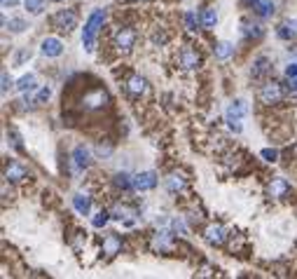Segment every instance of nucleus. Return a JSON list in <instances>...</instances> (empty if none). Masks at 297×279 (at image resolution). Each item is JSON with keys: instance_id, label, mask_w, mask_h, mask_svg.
<instances>
[{"instance_id": "1", "label": "nucleus", "mask_w": 297, "mask_h": 279, "mask_svg": "<svg viewBox=\"0 0 297 279\" xmlns=\"http://www.w3.org/2000/svg\"><path fill=\"white\" fill-rule=\"evenodd\" d=\"M105 10H94L92 17L87 19V24H84L82 28V45L87 52H94V45H96V33H99V28L103 26L105 22Z\"/></svg>"}, {"instance_id": "2", "label": "nucleus", "mask_w": 297, "mask_h": 279, "mask_svg": "<svg viewBox=\"0 0 297 279\" xmlns=\"http://www.w3.org/2000/svg\"><path fill=\"white\" fill-rule=\"evenodd\" d=\"M246 101L243 99H237V101H232L230 106H227L225 111V120L227 124H230V129L234 132V134H239L243 129V115H246Z\"/></svg>"}, {"instance_id": "3", "label": "nucleus", "mask_w": 297, "mask_h": 279, "mask_svg": "<svg viewBox=\"0 0 297 279\" xmlns=\"http://www.w3.org/2000/svg\"><path fill=\"white\" fill-rule=\"evenodd\" d=\"M133 45H136V31L129 26L117 28L115 35H112V47H115L117 52H122V54H129V52L133 50Z\"/></svg>"}, {"instance_id": "4", "label": "nucleus", "mask_w": 297, "mask_h": 279, "mask_svg": "<svg viewBox=\"0 0 297 279\" xmlns=\"http://www.w3.org/2000/svg\"><path fill=\"white\" fill-rule=\"evenodd\" d=\"M283 96H286V90L281 87V82H274V80L264 82L262 87H260V92H258L260 103H264V106H274V103L283 101Z\"/></svg>"}, {"instance_id": "5", "label": "nucleus", "mask_w": 297, "mask_h": 279, "mask_svg": "<svg viewBox=\"0 0 297 279\" xmlns=\"http://www.w3.org/2000/svg\"><path fill=\"white\" fill-rule=\"evenodd\" d=\"M108 101H110L108 92L101 90V87H96V90L87 92V94L82 96V108L84 111H101V108L108 106Z\"/></svg>"}, {"instance_id": "6", "label": "nucleus", "mask_w": 297, "mask_h": 279, "mask_svg": "<svg viewBox=\"0 0 297 279\" xmlns=\"http://www.w3.org/2000/svg\"><path fill=\"white\" fill-rule=\"evenodd\" d=\"M54 28H59L61 33H71L73 28L77 26V12L75 10H59L52 19Z\"/></svg>"}, {"instance_id": "7", "label": "nucleus", "mask_w": 297, "mask_h": 279, "mask_svg": "<svg viewBox=\"0 0 297 279\" xmlns=\"http://www.w3.org/2000/svg\"><path fill=\"white\" fill-rule=\"evenodd\" d=\"M5 181H10V183H21V181L28 179V169L24 167L21 162H10L5 167Z\"/></svg>"}, {"instance_id": "8", "label": "nucleus", "mask_w": 297, "mask_h": 279, "mask_svg": "<svg viewBox=\"0 0 297 279\" xmlns=\"http://www.w3.org/2000/svg\"><path fill=\"white\" fill-rule=\"evenodd\" d=\"M180 66L185 68V71H197V68L201 66V56H199V52L192 50V47H182L180 50Z\"/></svg>"}, {"instance_id": "9", "label": "nucleus", "mask_w": 297, "mask_h": 279, "mask_svg": "<svg viewBox=\"0 0 297 279\" xmlns=\"http://www.w3.org/2000/svg\"><path fill=\"white\" fill-rule=\"evenodd\" d=\"M154 185H157V174L154 171H141L133 176V190H138V192L152 190Z\"/></svg>"}, {"instance_id": "10", "label": "nucleus", "mask_w": 297, "mask_h": 279, "mask_svg": "<svg viewBox=\"0 0 297 279\" xmlns=\"http://www.w3.org/2000/svg\"><path fill=\"white\" fill-rule=\"evenodd\" d=\"M152 249L154 251H171L173 249V232L169 230H159L152 234Z\"/></svg>"}, {"instance_id": "11", "label": "nucleus", "mask_w": 297, "mask_h": 279, "mask_svg": "<svg viewBox=\"0 0 297 279\" xmlns=\"http://www.w3.org/2000/svg\"><path fill=\"white\" fill-rule=\"evenodd\" d=\"M204 237H206L209 244L222 246V244H225V240H227V232H225V228H222L220 223H211L209 228L204 230Z\"/></svg>"}, {"instance_id": "12", "label": "nucleus", "mask_w": 297, "mask_h": 279, "mask_svg": "<svg viewBox=\"0 0 297 279\" xmlns=\"http://www.w3.org/2000/svg\"><path fill=\"white\" fill-rule=\"evenodd\" d=\"M73 164H75V169H87L92 164V151L87 145H77L73 151Z\"/></svg>"}, {"instance_id": "13", "label": "nucleus", "mask_w": 297, "mask_h": 279, "mask_svg": "<svg viewBox=\"0 0 297 279\" xmlns=\"http://www.w3.org/2000/svg\"><path fill=\"white\" fill-rule=\"evenodd\" d=\"M127 92H129V96H133V99L143 96L145 92H148V82H145V78H141V75H131V78L127 80Z\"/></svg>"}, {"instance_id": "14", "label": "nucleus", "mask_w": 297, "mask_h": 279, "mask_svg": "<svg viewBox=\"0 0 297 279\" xmlns=\"http://www.w3.org/2000/svg\"><path fill=\"white\" fill-rule=\"evenodd\" d=\"M40 52H42L44 56H50V59L61 56V52H63V42H61L59 38H44L42 45H40Z\"/></svg>"}, {"instance_id": "15", "label": "nucleus", "mask_w": 297, "mask_h": 279, "mask_svg": "<svg viewBox=\"0 0 297 279\" xmlns=\"http://www.w3.org/2000/svg\"><path fill=\"white\" fill-rule=\"evenodd\" d=\"M269 73H271V61L267 56H258L253 61V68H250V75H253L255 80H262V78H267Z\"/></svg>"}, {"instance_id": "16", "label": "nucleus", "mask_w": 297, "mask_h": 279, "mask_svg": "<svg viewBox=\"0 0 297 279\" xmlns=\"http://www.w3.org/2000/svg\"><path fill=\"white\" fill-rule=\"evenodd\" d=\"M276 35L281 40H295L297 38V22L295 19H286L276 26Z\"/></svg>"}, {"instance_id": "17", "label": "nucleus", "mask_w": 297, "mask_h": 279, "mask_svg": "<svg viewBox=\"0 0 297 279\" xmlns=\"http://www.w3.org/2000/svg\"><path fill=\"white\" fill-rule=\"evenodd\" d=\"M267 192H269V197H274V200H281V197H286L288 192H290V183H288L286 179H274L269 183V188H267Z\"/></svg>"}, {"instance_id": "18", "label": "nucleus", "mask_w": 297, "mask_h": 279, "mask_svg": "<svg viewBox=\"0 0 297 279\" xmlns=\"http://www.w3.org/2000/svg\"><path fill=\"white\" fill-rule=\"evenodd\" d=\"M133 216H136V209H131L129 204H117V207L112 209V218H117V221H124L127 225L133 223Z\"/></svg>"}, {"instance_id": "19", "label": "nucleus", "mask_w": 297, "mask_h": 279, "mask_svg": "<svg viewBox=\"0 0 297 279\" xmlns=\"http://www.w3.org/2000/svg\"><path fill=\"white\" fill-rule=\"evenodd\" d=\"M73 207H75L77 213L89 216V211H92V200H89L87 195H82V192H77V195L73 197Z\"/></svg>"}, {"instance_id": "20", "label": "nucleus", "mask_w": 297, "mask_h": 279, "mask_svg": "<svg viewBox=\"0 0 297 279\" xmlns=\"http://www.w3.org/2000/svg\"><path fill=\"white\" fill-rule=\"evenodd\" d=\"M120 249H122V240L117 237V234H108L105 237V242H103V251L108 253V258H112L115 253H120Z\"/></svg>"}, {"instance_id": "21", "label": "nucleus", "mask_w": 297, "mask_h": 279, "mask_svg": "<svg viewBox=\"0 0 297 279\" xmlns=\"http://www.w3.org/2000/svg\"><path fill=\"white\" fill-rule=\"evenodd\" d=\"M166 190L173 192V195H176V192H182V190H185V179H182L180 174H171L169 179H166Z\"/></svg>"}, {"instance_id": "22", "label": "nucleus", "mask_w": 297, "mask_h": 279, "mask_svg": "<svg viewBox=\"0 0 297 279\" xmlns=\"http://www.w3.org/2000/svg\"><path fill=\"white\" fill-rule=\"evenodd\" d=\"M215 24H218V12H215V7H206V10L201 12V26L215 28Z\"/></svg>"}, {"instance_id": "23", "label": "nucleus", "mask_w": 297, "mask_h": 279, "mask_svg": "<svg viewBox=\"0 0 297 279\" xmlns=\"http://www.w3.org/2000/svg\"><path fill=\"white\" fill-rule=\"evenodd\" d=\"M213 52H215V56H218L220 61H227V59L234 54V47H232L230 42H218V45L213 47Z\"/></svg>"}, {"instance_id": "24", "label": "nucleus", "mask_w": 297, "mask_h": 279, "mask_svg": "<svg viewBox=\"0 0 297 279\" xmlns=\"http://www.w3.org/2000/svg\"><path fill=\"white\" fill-rule=\"evenodd\" d=\"M24 7H26L31 14H42L47 10V0H24Z\"/></svg>"}, {"instance_id": "25", "label": "nucleus", "mask_w": 297, "mask_h": 279, "mask_svg": "<svg viewBox=\"0 0 297 279\" xmlns=\"http://www.w3.org/2000/svg\"><path fill=\"white\" fill-rule=\"evenodd\" d=\"M3 26L10 28L12 33H24V31L28 28V24L24 22V19H10V22H7V19L3 17Z\"/></svg>"}, {"instance_id": "26", "label": "nucleus", "mask_w": 297, "mask_h": 279, "mask_svg": "<svg viewBox=\"0 0 297 279\" xmlns=\"http://www.w3.org/2000/svg\"><path fill=\"white\" fill-rule=\"evenodd\" d=\"M255 12H258L260 17H271V14H274V3H271V0H258V5L253 7Z\"/></svg>"}, {"instance_id": "27", "label": "nucleus", "mask_w": 297, "mask_h": 279, "mask_svg": "<svg viewBox=\"0 0 297 279\" xmlns=\"http://www.w3.org/2000/svg\"><path fill=\"white\" fill-rule=\"evenodd\" d=\"M17 90L19 92H31V90H35V75H33V73H26L24 78H19Z\"/></svg>"}, {"instance_id": "28", "label": "nucleus", "mask_w": 297, "mask_h": 279, "mask_svg": "<svg viewBox=\"0 0 297 279\" xmlns=\"http://www.w3.org/2000/svg\"><path fill=\"white\" fill-rule=\"evenodd\" d=\"M115 185L122 190L133 188V176H129V174H115Z\"/></svg>"}, {"instance_id": "29", "label": "nucleus", "mask_w": 297, "mask_h": 279, "mask_svg": "<svg viewBox=\"0 0 297 279\" xmlns=\"http://www.w3.org/2000/svg\"><path fill=\"white\" fill-rule=\"evenodd\" d=\"M199 24H201V19H199L194 12H185V28L190 31V33H194V31H197Z\"/></svg>"}, {"instance_id": "30", "label": "nucleus", "mask_w": 297, "mask_h": 279, "mask_svg": "<svg viewBox=\"0 0 297 279\" xmlns=\"http://www.w3.org/2000/svg\"><path fill=\"white\" fill-rule=\"evenodd\" d=\"M243 26H246V28H243V33H246L248 35V38H262V35H264V31H262V26H260V24H243Z\"/></svg>"}, {"instance_id": "31", "label": "nucleus", "mask_w": 297, "mask_h": 279, "mask_svg": "<svg viewBox=\"0 0 297 279\" xmlns=\"http://www.w3.org/2000/svg\"><path fill=\"white\" fill-rule=\"evenodd\" d=\"M112 213H108V211H99V213H94V218H92V225L94 228H103L105 223H108V218H110Z\"/></svg>"}, {"instance_id": "32", "label": "nucleus", "mask_w": 297, "mask_h": 279, "mask_svg": "<svg viewBox=\"0 0 297 279\" xmlns=\"http://www.w3.org/2000/svg\"><path fill=\"white\" fill-rule=\"evenodd\" d=\"M171 232L173 234H185L187 232V228H185V223H182L180 218H171Z\"/></svg>"}, {"instance_id": "33", "label": "nucleus", "mask_w": 297, "mask_h": 279, "mask_svg": "<svg viewBox=\"0 0 297 279\" xmlns=\"http://www.w3.org/2000/svg\"><path fill=\"white\" fill-rule=\"evenodd\" d=\"M50 96H52V90H50V87H42V90L35 94V106H42V103L50 99Z\"/></svg>"}, {"instance_id": "34", "label": "nucleus", "mask_w": 297, "mask_h": 279, "mask_svg": "<svg viewBox=\"0 0 297 279\" xmlns=\"http://www.w3.org/2000/svg\"><path fill=\"white\" fill-rule=\"evenodd\" d=\"M28 59H31V50H19L17 52V56H14V66H21L24 61H28Z\"/></svg>"}, {"instance_id": "35", "label": "nucleus", "mask_w": 297, "mask_h": 279, "mask_svg": "<svg viewBox=\"0 0 297 279\" xmlns=\"http://www.w3.org/2000/svg\"><path fill=\"white\" fill-rule=\"evenodd\" d=\"M260 155H262L264 160H267V162H276V157H279V153H276V151H269V148H264V151L260 153Z\"/></svg>"}, {"instance_id": "36", "label": "nucleus", "mask_w": 297, "mask_h": 279, "mask_svg": "<svg viewBox=\"0 0 297 279\" xmlns=\"http://www.w3.org/2000/svg\"><path fill=\"white\" fill-rule=\"evenodd\" d=\"M10 87H12V78H10V73H7V71H3V94H7V92H10Z\"/></svg>"}, {"instance_id": "37", "label": "nucleus", "mask_w": 297, "mask_h": 279, "mask_svg": "<svg viewBox=\"0 0 297 279\" xmlns=\"http://www.w3.org/2000/svg\"><path fill=\"white\" fill-rule=\"evenodd\" d=\"M96 153H99V155H103V157H108L112 153V145H103V143H101V145H96Z\"/></svg>"}, {"instance_id": "38", "label": "nucleus", "mask_w": 297, "mask_h": 279, "mask_svg": "<svg viewBox=\"0 0 297 279\" xmlns=\"http://www.w3.org/2000/svg\"><path fill=\"white\" fill-rule=\"evenodd\" d=\"M297 75V63H288L286 66V78H295Z\"/></svg>"}, {"instance_id": "39", "label": "nucleus", "mask_w": 297, "mask_h": 279, "mask_svg": "<svg viewBox=\"0 0 297 279\" xmlns=\"http://www.w3.org/2000/svg\"><path fill=\"white\" fill-rule=\"evenodd\" d=\"M286 82H288V90L297 92V75H295V78H286Z\"/></svg>"}, {"instance_id": "40", "label": "nucleus", "mask_w": 297, "mask_h": 279, "mask_svg": "<svg viewBox=\"0 0 297 279\" xmlns=\"http://www.w3.org/2000/svg\"><path fill=\"white\" fill-rule=\"evenodd\" d=\"M0 3H3V7L7 10V7H14V5H17L19 0H0Z\"/></svg>"}, {"instance_id": "41", "label": "nucleus", "mask_w": 297, "mask_h": 279, "mask_svg": "<svg viewBox=\"0 0 297 279\" xmlns=\"http://www.w3.org/2000/svg\"><path fill=\"white\" fill-rule=\"evenodd\" d=\"M243 3H246V5H250V7L258 5V0H243Z\"/></svg>"}, {"instance_id": "42", "label": "nucleus", "mask_w": 297, "mask_h": 279, "mask_svg": "<svg viewBox=\"0 0 297 279\" xmlns=\"http://www.w3.org/2000/svg\"><path fill=\"white\" fill-rule=\"evenodd\" d=\"M129 3H143V0H129Z\"/></svg>"}, {"instance_id": "43", "label": "nucleus", "mask_w": 297, "mask_h": 279, "mask_svg": "<svg viewBox=\"0 0 297 279\" xmlns=\"http://www.w3.org/2000/svg\"><path fill=\"white\" fill-rule=\"evenodd\" d=\"M54 3H61V0H54Z\"/></svg>"}]
</instances>
